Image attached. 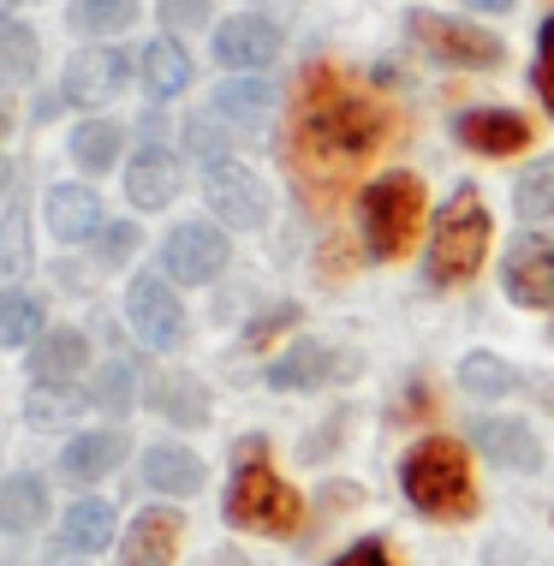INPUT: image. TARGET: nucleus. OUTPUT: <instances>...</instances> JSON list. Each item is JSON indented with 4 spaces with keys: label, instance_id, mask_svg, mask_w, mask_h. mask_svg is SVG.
I'll return each mask as SVG.
<instances>
[{
    "label": "nucleus",
    "instance_id": "nucleus-1",
    "mask_svg": "<svg viewBox=\"0 0 554 566\" xmlns=\"http://www.w3.org/2000/svg\"><path fill=\"white\" fill-rule=\"evenodd\" d=\"M394 137V114L376 96H364L341 66H311L299 84V126H292V156L304 167H346L369 161Z\"/></svg>",
    "mask_w": 554,
    "mask_h": 566
},
{
    "label": "nucleus",
    "instance_id": "nucleus-41",
    "mask_svg": "<svg viewBox=\"0 0 554 566\" xmlns=\"http://www.w3.org/2000/svg\"><path fill=\"white\" fill-rule=\"evenodd\" d=\"M0 191H7V161H0Z\"/></svg>",
    "mask_w": 554,
    "mask_h": 566
},
{
    "label": "nucleus",
    "instance_id": "nucleus-32",
    "mask_svg": "<svg viewBox=\"0 0 554 566\" xmlns=\"http://www.w3.org/2000/svg\"><path fill=\"white\" fill-rule=\"evenodd\" d=\"M42 328V304L30 293H0V346H24Z\"/></svg>",
    "mask_w": 554,
    "mask_h": 566
},
{
    "label": "nucleus",
    "instance_id": "nucleus-28",
    "mask_svg": "<svg viewBox=\"0 0 554 566\" xmlns=\"http://www.w3.org/2000/svg\"><path fill=\"white\" fill-rule=\"evenodd\" d=\"M513 209L525 221H543L554 216V156H536L525 174H519V186H513Z\"/></svg>",
    "mask_w": 554,
    "mask_h": 566
},
{
    "label": "nucleus",
    "instance_id": "nucleus-20",
    "mask_svg": "<svg viewBox=\"0 0 554 566\" xmlns=\"http://www.w3.org/2000/svg\"><path fill=\"white\" fill-rule=\"evenodd\" d=\"M144 483L161 495H197L203 489V459L185 448H149L144 453Z\"/></svg>",
    "mask_w": 554,
    "mask_h": 566
},
{
    "label": "nucleus",
    "instance_id": "nucleus-8",
    "mask_svg": "<svg viewBox=\"0 0 554 566\" xmlns=\"http://www.w3.org/2000/svg\"><path fill=\"white\" fill-rule=\"evenodd\" d=\"M203 197L215 209V221L239 227V233H251V227L269 221V197L257 186L251 174H244L239 161H221V167H203Z\"/></svg>",
    "mask_w": 554,
    "mask_h": 566
},
{
    "label": "nucleus",
    "instance_id": "nucleus-18",
    "mask_svg": "<svg viewBox=\"0 0 554 566\" xmlns=\"http://www.w3.org/2000/svg\"><path fill=\"white\" fill-rule=\"evenodd\" d=\"M49 227H54V239H66V244L102 233V203H96V191H84V186H54V191H49Z\"/></svg>",
    "mask_w": 554,
    "mask_h": 566
},
{
    "label": "nucleus",
    "instance_id": "nucleus-30",
    "mask_svg": "<svg viewBox=\"0 0 554 566\" xmlns=\"http://www.w3.org/2000/svg\"><path fill=\"white\" fill-rule=\"evenodd\" d=\"M72 156H79V167H90V174H107L119 156V126H107V119H84L79 132H72Z\"/></svg>",
    "mask_w": 554,
    "mask_h": 566
},
{
    "label": "nucleus",
    "instance_id": "nucleus-6",
    "mask_svg": "<svg viewBox=\"0 0 554 566\" xmlns=\"http://www.w3.org/2000/svg\"><path fill=\"white\" fill-rule=\"evenodd\" d=\"M406 30H411V42H418L429 60H441V66H459V72H489V66H501V54H506L483 24L448 19V12H436V7H411Z\"/></svg>",
    "mask_w": 554,
    "mask_h": 566
},
{
    "label": "nucleus",
    "instance_id": "nucleus-5",
    "mask_svg": "<svg viewBox=\"0 0 554 566\" xmlns=\"http://www.w3.org/2000/svg\"><path fill=\"white\" fill-rule=\"evenodd\" d=\"M358 221H364V244L376 263L406 256L418 227H424V179L418 174H381L358 197Z\"/></svg>",
    "mask_w": 554,
    "mask_h": 566
},
{
    "label": "nucleus",
    "instance_id": "nucleus-19",
    "mask_svg": "<svg viewBox=\"0 0 554 566\" xmlns=\"http://www.w3.org/2000/svg\"><path fill=\"white\" fill-rule=\"evenodd\" d=\"M334 370H341V358H334L328 346H316V340H304V346H286V358H274L269 364V388H316V381H328Z\"/></svg>",
    "mask_w": 554,
    "mask_h": 566
},
{
    "label": "nucleus",
    "instance_id": "nucleus-17",
    "mask_svg": "<svg viewBox=\"0 0 554 566\" xmlns=\"http://www.w3.org/2000/svg\"><path fill=\"white\" fill-rule=\"evenodd\" d=\"M269 114H274V90L263 78H233V84L215 90V119H227L239 132L269 126Z\"/></svg>",
    "mask_w": 554,
    "mask_h": 566
},
{
    "label": "nucleus",
    "instance_id": "nucleus-27",
    "mask_svg": "<svg viewBox=\"0 0 554 566\" xmlns=\"http://www.w3.org/2000/svg\"><path fill=\"white\" fill-rule=\"evenodd\" d=\"M42 513H49V489H42L36 478H7L0 483V525L7 531L42 525Z\"/></svg>",
    "mask_w": 554,
    "mask_h": 566
},
{
    "label": "nucleus",
    "instance_id": "nucleus-3",
    "mask_svg": "<svg viewBox=\"0 0 554 566\" xmlns=\"http://www.w3.org/2000/svg\"><path fill=\"white\" fill-rule=\"evenodd\" d=\"M227 525L263 531V537H292L304 525L299 489H286L269 471L263 436H244V448H239V471H233V489H227Z\"/></svg>",
    "mask_w": 554,
    "mask_h": 566
},
{
    "label": "nucleus",
    "instance_id": "nucleus-4",
    "mask_svg": "<svg viewBox=\"0 0 554 566\" xmlns=\"http://www.w3.org/2000/svg\"><path fill=\"white\" fill-rule=\"evenodd\" d=\"M489 239H495V221H489V203L477 197V186H459L448 203H441V221L429 233V281L436 286H459L483 269Z\"/></svg>",
    "mask_w": 554,
    "mask_h": 566
},
{
    "label": "nucleus",
    "instance_id": "nucleus-37",
    "mask_svg": "<svg viewBox=\"0 0 554 566\" xmlns=\"http://www.w3.org/2000/svg\"><path fill=\"white\" fill-rule=\"evenodd\" d=\"M0 269L7 274L24 269V216H7V233H0Z\"/></svg>",
    "mask_w": 554,
    "mask_h": 566
},
{
    "label": "nucleus",
    "instance_id": "nucleus-35",
    "mask_svg": "<svg viewBox=\"0 0 554 566\" xmlns=\"http://www.w3.org/2000/svg\"><path fill=\"white\" fill-rule=\"evenodd\" d=\"M72 406H79V400H72L66 388H54V381H49L42 394H30V423H60V418H72Z\"/></svg>",
    "mask_w": 554,
    "mask_h": 566
},
{
    "label": "nucleus",
    "instance_id": "nucleus-13",
    "mask_svg": "<svg viewBox=\"0 0 554 566\" xmlns=\"http://www.w3.org/2000/svg\"><path fill=\"white\" fill-rule=\"evenodd\" d=\"M126 72H132L126 54H114V49H84V54L66 66V84H60V96L79 102V108H102V102L119 96Z\"/></svg>",
    "mask_w": 554,
    "mask_h": 566
},
{
    "label": "nucleus",
    "instance_id": "nucleus-16",
    "mask_svg": "<svg viewBox=\"0 0 554 566\" xmlns=\"http://www.w3.org/2000/svg\"><path fill=\"white\" fill-rule=\"evenodd\" d=\"M126 197L137 209H167L179 197V161L167 156V149H137L132 156V174H126Z\"/></svg>",
    "mask_w": 554,
    "mask_h": 566
},
{
    "label": "nucleus",
    "instance_id": "nucleus-40",
    "mask_svg": "<svg viewBox=\"0 0 554 566\" xmlns=\"http://www.w3.org/2000/svg\"><path fill=\"white\" fill-rule=\"evenodd\" d=\"M466 7H471V12H506L513 0H466Z\"/></svg>",
    "mask_w": 554,
    "mask_h": 566
},
{
    "label": "nucleus",
    "instance_id": "nucleus-23",
    "mask_svg": "<svg viewBox=\"0 0 554 566\" xmlns=\"http://www.w3.org/2000/svg\"><path fill=\"white\" fill-rule=\"evenodd\" d=\"M459 388L477 394V400H506V394H519V370L495 352H471L466 364H459Z\"/></svg>",
    "mask_w": 554,
    "mask_h": 566
},
{
    "label": "nucleus",
    "instance_id": "nucleus-15",
    "mask_svg": "<svg viewBox=\"0 0 554 566\" xmlns=\"http://www.w3.org/2000/svg\"><path fill=\"white\" fill-rule=\"evenodd\" d=\"M179 513H167V507H149V513H137L132 518V537L119 543V566H167L179 555Z\"/></svg>",
    "mask_w": 554,
    "mask_h": 566
},
{
    "label": "nucleus",
    "instance_id": "nucleus-39",
    "mask_svg": "<svg viewBox=\"0 0 554 566\" xmlns=\"http://www.w3.org/2000/svg\"><path fill=\"white\" fill-rule=\"evenodd\" d=\"M328 566H394V560H388V548H381L376 537H364V543H352L346 555L328 560Z\"/></svg>",
    "mask_w": 554,
    "mask_h": 566
},
{
    "label": "nucleus",
    "instance_id": "nucleus-26",
    "mask_svg": "<svg viewBox=\"0 0 554 566\" xmlns=\"http://www.w3.org/2000/svg\"><path fill=\"white\" fill-rule=\"evenodd\" d=\"M84 358H90L84 334L79 328H54L49 340L36 346V381H72L84 370Z\"/></svg>",
    "mask_w": 554,
    "mask_h": 566
},
{
    "label": "nucleus",
    "instance_id": "nucleus-34",
    "mask_svg": "<svg viewBox=\"0 0 554 566\" xmlns=\"http://www.w3.org/2000/svg\"><path fill=\"white\" fill-rule=\"evenodd\" d=\"M536 96H543V108L554 114V19L543 24V36H536V72H531Z\"/></svg>",
    "mask_w": 554,
    "mask_h": 566
},
{
    "label": "nucleus",
    "instance_id": "nucleus-22",
    "mask_svg": "<svg viewBox=\"0 0 554 566\" xmlns=\"http://www.w3.org/2000/svg\"><path fill=\"white\" fill-rule=\"evenodd\" d=\"M144 84H149V96H179V90L191 84V54H185L174 36L149 42L144 49Z\"/></svg>",
    "mask_w": 554,
    "mask_h": 566
},
{
    "label": "nucleus",
    "instance_id": "nucleus-12",
    "mask_svg": "<svg viewBox=\"0 0 554 566\" xmlns=\"http://www.w3.org/2000/svg\"><path fill=\"white\" fill-rule=\"evenodd\" d=\"M453 137L471 156H519L531 144V119L513 108H466L453 119Z\"/></svg>",
    "mask_w": 554,
    "mask_h": 566
},
{
    "label": "nucleus",
    "instance_id": "nucleus-24",
    "mask_svg": "<svg viewBox=\"0 0 554 566\" xmlns=\"http://www.w3.org/2000/svg\"><path fill=\"white\" fill-rule=\"evenodd\" d=\"M36 30L19 24V19H0V84H30L36 78Z\"/></svg>",
    "mask_w": 554,
    "mask_h": 566
},
{
    "label": "nucleus",
    "instance_id": "nucleus-14",
    "mask_svg": "<svg viewBox=\"0 0 554 566\" xmlns=\"http://www.w3.org/2000/svg\"><path fill=\"white\" fill-rule=\"evenodd\" d=\"M471 441H477V453H483L489 465H506V471H536L543 465V448H536V436L519 418H477Z\"/></svg>",
    "mask_w": 554,
    "mask_h": 566
},
{
    "label": "nucleus",
    "instance_id": "nucleus-42",
    "mask_svg": "<svg viewBox=\"0 0 554 566\" xmlns=\"http://www.w3.org/2000/svg\"><path fill=\"white\" fill-rule=\"evenodd\" d=\"M0 132H7V114H0Z\"/></svg>",
    "mask_w": 554,
    "mask_h": 566
},
{
    "label": "nucleus",
    "instance_id": "nucleus-29",
    "mask_svg": "<svg viewBox=\"0 0 554 566\" xmlns=\"http://www.w3.org/2000/svg\"><path fill=\"white\" fill-rule=\"evenodd\" d=\"M156 411H161V418H174V423H203L209 400H203V388H197L191 376H161L156 381Z\"/></svg>",
    "mask_w": 554,
    "mask_h": 566
},
{
    "label": "nucleus",
    "instance_id": "nucleus-2",
    "mask_svg": "<svg viewBox=\"0 0 554 566\" xmlns=\"http://www.w3.org/2000/svg\"><path fill=\"white\" fill-rule=\"evenodd\" d=\"M399 489L424 518H471L477 513V483H471V459L448 436H424L399 465Z\"/></svg>",
    "mask_w": 554,
    "mask_h": 566
},
{
    "label": "nucleus",
    "instance_id": "nucleus-36",
    "mask_svg": "<svg viewBox=\"0 0 554 566\" xmlns=\"http://www.w3.org/2000/svg\"><path fill=\"white\" fill-rule=\"evenodd\" d=\"M132 251H137V227H132V221L102 227V263H126Z\"/></svg>",
    "mask_w": 554,
    "mask_h": 566
},
{
    "label": "nucleus",
    "instance_id": "nucleus-38",
    "mask_svg": "<svg viewBox=\"0 0 554 566\" xmlns=\"http://www.w3.org/2000/svg\"><path fill=\"white\" fill-rule=\"evenodd\" d=\"M161 19L174 30H197L209 19V0H161Z\"/></svg>",
    "mask_w": 554,
    "mask_h": 566
},
{
    "label": "nucleus",
    "instance_id": "nucleus-21",
    "mask_svg": "<svg viewBox=\"0 0 554 566\" xmlns=\"http://www.w3.org/2000/svg\"><path fill=\"white\" fill-rule=\"evenodd\" d=\"M119 459H126V436L114 430H90L79 441H66V453H60V465H66V478H102V471H114Z\"/></svg>",
    "mask_w": 554,
    "mask_h": 566
},
{
    "label": "nucleus",
    "instance_id": "nucleus-9",
    "mask_svg": "<svg viewBox=\"0 0 554 566\" xmlns=\"http://www.w3.org/2000/svg\"><path fill=\"white\" fill-rule=\"evenodd\" d=\"M161 269L174 274V281H185V286L215 281V274L227 269V239H221V227H203V221L174 227V233H167V244H161Z\"/></svg>",
    "mask_w": 554,
    "mask_h": 566
},
{
    "label": "nucleus",
    "instance_id": "nucleus-33",
    "mask_svg": "<svg viewBox=\"0 0 554 566\" xmlns=\"http://www.w3.org/2000/svg\"><path fill=\"white\" fill-rule=\"evenodd\" d=\"M132 400H137L132 364H107V370L96 376V406H102V411H132Z\"/></svg>",
    "mask_w": 554,
    "mask_h": 566
},
{
    "label": "nucleus",
    "instance_id": "nucleus-7",
    "mask_svg": "<svg viewBox=\"0 0 554 566\" xmlns=\"http://www.w3.org/2000/svg\"><path fill=\"white\" fill-rule=\"evenodd\" d=\"M501 286L519 311H554V244L543 233H519L501 256Z\"/></svg>",
    "mask_w": 554,
    "mask_h": 566
},
{
    "label": "nucleus",
    "instance_id": "nucleus-11",
    "mask_svg": "<svg viewBox=\"0 0 554 566\" xmlns=\"http://www.w3.org/2000/svg\"><path fill=\"white\" fill-rule=\"evenodd\" d=\"M126 316H132L137 340L156 346V352H161V346H179V334H185V311H179V298L167 293L156 274H137V281H132V293H126Z\"/></svg>",
    "mask_w": 554,
    "mask_h": 566
},
{
    "label": "nucleus",
    "instance_id": "nucleus-25",
    "mask_svg": "<svg viewBox=\"0 0 554 566\" xmlns=\"http://www.w3.org/2000/svg\"><path fill=\"white\" fill-rule=\"evenodd\" d=\"M107 543H114V507H107V501H72L66 507V548L96 555Z\"/></svg>",
    "mask_w": 554,
    "mask_h": 566
},
{
    "label": "nucleus",
    "instance_id": "nucleus-31",
    "mask_svg": "<svg viewBox=\"0 0 554 566\" xmlns=\"http://www.w3.org/2000/svg\"><path fill=\"white\" fill-rule=\"evenodd\" d=\"M137 19V0H79L72 7V24L84 30V36H114V30H126Z\"/></svg>",
    "mask_w": 554,
    "mask_h": 566
},
{
    "label": "nucleus",
    "instance_id": "nucleus-10",
    "mask_svg": "<svg viewBox=\"0 0 554 566\" xmlns=\"http://www.w3.org/2000/svg\"><path fill=\"white\" fill-rule=\"evenodd\" d=\"M215 60L233 72H263L281 60V24L263 19V12H244V19H227L215 30Z\"/></svg>",
    "mask_w": 554,
    "mask_h": 566
}]
</instances>
